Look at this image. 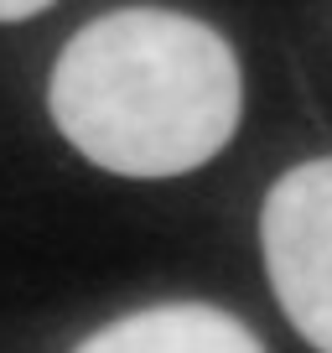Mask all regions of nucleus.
Returning a JSON list of instances; mask_svg holds the SVG:
<instances>
[{
  "label": "nucleus",
  "mask_w": 332,
  "mask_h": 353,
  "mask_svg": "<svg viewBox=\"0 0 332 353\" xmlns=\"http://www.w3.org/2000/svg\"><path fill=\"white\" fill-rule=\"evenodd\" d=\"M73 353H265V343L223 307L166 301L110 322Z\"/></svg>",
  "instance_id": "obj_3"
},
{
  "label": "nucleus",
  "mask_w": 332,
  "mask_h": 353,
  "mask_svg": "<svg viewBox=\"0 0 332 353\" xmlns=\"http://www.w3.org/2000/svg\"><path fill=\"white\" fill-rule=\"evenodd\" d=\"M260 244L291 327L317 353H332V156L291 166L270 188Z\"/></svg>",
  "instance_id": "obj_2"
},
{
  "label": "nucleus",
  "mask_w": 332,
  "mask_h": 353,
  "mask_svg": "<svg viewBox=\"0 0 332 353\" xmlns=\"http://www.w3.org/2000/svg\"><path fill=\"white\" fill-rule=\"evenodd\" d=\"M47 110L73 151L104 172L182 176L234 141L244 78L208 21L166 6H120L68 37Z\"/></svg>",
  "instance_id": "obj_1"
},
{
  "label": "nucleus",
  "mask_w": 332,
  "mask_h": 353,
  "mask_svg": "<svg viewBox=\"0 0 332 353\" xmlns=\"http://www.w3.org/2000/svg\"><path fill=\"white\" fill-rule=\"evenodd\" d=\"M52 0H0V21H26V16H42Z\"/></svg>",
  "instance_id": "obj_4"
}]
</instances>
